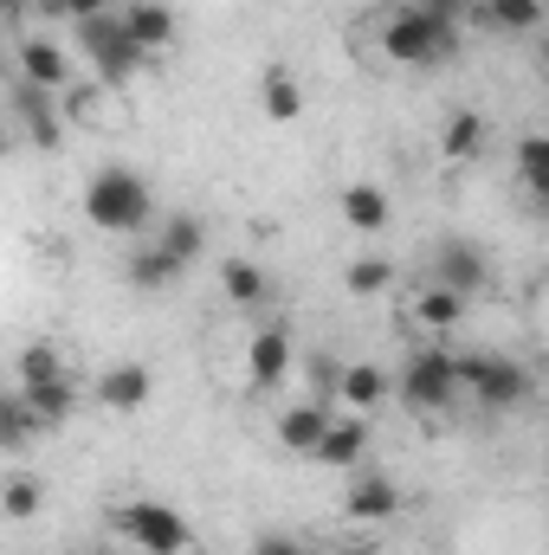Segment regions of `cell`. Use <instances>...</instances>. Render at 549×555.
<instances>
[{"label": "cell", "instance_id": "1", "mask_svg": "<svg viewBox=\"0 0 549 555\" xmlns=\"http://www.w3.org/2000/svg\"><path fill=\"white\" fill-rule=\"evenodd\" d=\"M382 52H388L395 65H433V59H446V52H452V7L413 0V7H401V13H388Z\"/></svg>", "mask_w": 549, "mask_h": 555}, {"label": "cell", "instance_id": "2", "mask_svg": "<svg viewBox=\"0 0 549 555\" xmlns=\"http://www.w3.org/2000/svg\"><path fill=\"white\" fill-rule=\"evenodd\" d=\"M149 214H155V201H149V188H142L137 168H98V175H91V188H85V220H91V227H104V233H137V227H149Z\"/></svg>", "mask_w": 549, "mask_h": 555}, {"label": "cell", "instance_id": "3", "mask_svg": "<svg viewBox=\"0 0 549 555\" xmlns=\"http://www.w3.org/2000/svg\"><path fill=\"white\" fill-rule=\"evenodd\" d=\"M72 33H78V46H85L91 72H98L104 85H124V78H137V72H142L137 39L124 33V20H117V13H91V20H72Z\"/></svg>", "mask_w": 549, "mask_h": 555}, {"label": "cell", "instance_id": "4", "mask_svg": "<svg viewBox=\"0 0 549 555\" xmlns=\"http://www.w3.org/2000/svg\"><path fill=\"white\" fill-rule=\"evenodd\" d=\"M459 388H465L478 408H518V401L537 395L531 369L511 362V356H465V362H459Z\"/></svg>", "mask_w": 549, "mask_h": 555}, {"label": "cell", "instance_id": "5", "mask_svg": "<svg viewBox=\"0 0 549 555\" xmlns=\"http://www.w3.org/2000/svg\"><path fill=\"white\" fill-rule=\"evenodd\" d=\"M395 395L408 401L413 414H446V408L459 401V356H446V349H420L408 369H401Z\"/></svg>", "mask_w": 549, "mask_h": 555}, {"label": "cell", "instance_id": "6", "mask_svg": "<svg viewBox=\"0 0 549 555\" xmlns=\"http://www.w3.org/2000/svg\"><path fill=\"white\" fill-rule=\"evenodd\" d=\"M117 530L137 543V555H188V543H194L188 517H181V511H168V504H155V498L124 504V511H117Z\"/></svg>", "mask_w": 549, "mask_h": 555}, {"label": "cell", "instance_id": "7", "mask_svg": "<svg viewBox=\"0 0 549 555\" xmlns=\"http://www.w3.org/2000/svg\"><path fill=\"white\" fill-rule=\"evenodd\" d=\"M246 382H253V388L291 382V330H284V323H259V330L246 336Z\"/></svg>", "mask_w": 549, "mask_h": 555}, {"label": "cell", "instance_id": "8", "mask_svg": "<svg viewBox=\"0 0 549 555\" xmlns=\"http://www.w3.org/2000/svg\"><path fill=\"white\" fill-rule=\"evenodd\" d=\"M13 124L33 137V149H59L65 142V111L52 104V91H33V85H13Z\"/></svg>", "mask_w": 549, "mask_h": 555}, {"label": "cell", "instance_id": "9", "mask_svg": "<svg viewBox=\"0 0 549 555\" xmlns=\"http://www.w3.org/2000/svg\"><path fill=\"white\" fill-rule=\"evenodd\" d=\"M362 452H369V420H362V414H330V426H323V433H317V446H310V459H317V465H330V472L362 465Z\"/></svg>", "mask_w": 549, "mask_h": 555}, {"label": "cell", "instance_id": "10", "mask_svg": "<svg viewBox=\"0 0 549 555\" xmlns=\"http://www.w3.org/2000/svg\"><path fill=\"white\" fill-rule=\"evenodd\" d=\"M485 253L472 246V240H446L439 253H433V284H446V291H459V297H472V291H485Z\"/></svg>", "mask_w": 549, "mask_h": 555}, {"label": "cell", "instance_id": "11", "mask_svg": "<svg viewBox=\"0 0 549 555\" xmlns=\"http://www.w3.org/2000/svg\"><path fill=\"white\" fill-rule=\"evenodd\" d=\"M20 85H33V91H65L72 85V59H65V46H52V39H20Z\"/></svg>", "mask_w": 549, "mask_h": 555}, {"label": "cell", "instance_id": "12", "mask_svg": "<svg viewBox=\"0 0 549 555\" xmlns=\"http://www.w3.org/2000/svg\"><path fill=\"white\" fill-rule=\"evenodd\" d=\"M388 395H395V375H388V369H375V362H349V369H336V401H343L349 414H375Z\"/></svg>", "mask_w": 549, "mask_h": 555}, {"label": "cell", "instance_id": "13", "mask_svg": "<svg viewBox=\"0 0 549 555\" xmlns=\"http://www.w3.org/2000/svg\"><path fill=\"white\" fill-rule=\"evenodd\" d=\"M336 207H343V227H349V233H388V227H395V201H388L375 181H349Z\"/></svg>", "mask_w": 549, "mask_h": 555}, {"label": "cell", "instance_id": "14", "mask_svg": "<svg viewBox=\"0 0 549 555\" xmlns=\"http://www.w3.org/2000/svg\"><path fill=\"white\" fill-rule=\"evenodd\" d=\"M117 20H124V33L137 39L142 59H149V52H162V46H175V7H162V0H130Z\"/></svg>", "mask_w": 549, "mask_h": 555}, {"label": "cell", "instance_id": "15", "mask_svg": "<svg viewBox=\"0 0 549 555\" xmlns=\"http://www.w3.org/2000/svg\"><path fill=\"white\" fill-rule=\"evenodd\" d=\"M401 511V491L388 485V478H356L349 491H343V517L349 524H388Z\"/></svg>", "mask_w": 549, "mask_h": 555}, {"label": "cell", "instance_id": "16", "mask_svg": "<svg viewBox=\"0 0 549 555\" xmlns=\"http://www.w3.org/2000/svg\"><path fill=\"white\" fill-rule=\"evenodd\" d=\"M20 401L33 408V420H39V426H65V420L78 414V382H72V369H65V375H52V382L20 388Z\"/></svg>", "mask_w": 549, "mask_h": 555}, {"label": "cell", "instance_id": "17", "mask_svg": "<svg viewBox=\"0 0 549 555\" xmlns=\"http://www.w3.org/2000/svg\"><path fill=\"white\" fill-rule=\"evenodd\" d=\"M149 388H155V382H149L142 362H117V369L98 375V401H104L111 414H137L142 401H149Z\"/></svg>", "mask_w": 549, "mask_h": 555}, {"label": "cell", "instance_id": "18", "mask_svg": "<svg viewBox=\"0 0 549 555\" xmlns=\"http://www.w3.org/2000/svg\"><path fill=\"white\" fill-rule=\"evenodd\" d=\"M323 426H330V401H297V408H284V414H278V446L310 459V446H317V433H323Z\"/></svg>", "mask_w": 549, "mask_h": 555}, {"label": "cell", "instance_id": "19", "mask_svg": "<svg viewBox=\"0 0 549 555\" xmlns=\"http://www.w3.org/2000/svg\"><path fill=\"white\" fill-rule=\"evenodd\" d=\"M259 111H266L272 124H297V117H304V85H297L284 65H266V78H259Z\"/></svg>", "mask_w": 549, "mask_h": 555}, {"label": "cell", "instance_id": "20", "mask_svg": "<svg viewBox=\"0 0 549 555\" xmlns=\"http://www.w3.org/2000/svg\"><path fill=\"white\" fill-rule=\"evenodd\" d=\"M39 511H46V485H39V472H7V478H0V517L26 524V517H39Z\"/></svg>", "mask_w": 549, "mask_h": 555}, {"label": "cell", "instance_id": "21", "mask_svg": "<svg viewBox=\"0 0 549 555\" xmlns=\"http://www.w3.org/2000/svg\"><path fill=\"white\" fill-rule=\"evenodd\" d=\"M478 26H491V33H537L544 26V0H478Z\"/></svg>", "mask_w": 549, "mask_h": 555}, {"label": "cell", "instance_id": "22", "mask_svg": "<svg viewBox=\"0 0 549 555\" xmlns=\"http://www.w3.org/2000/svg\"><path fill=\"white\" fill-rule=\"evenodd\" d=\"M485 149V117L478 111H452L446 124H439V155L446 162H472Z\"/></svg>", "mask_w": 549, "mask_h": 555}, {"label": "cell", "instance_id": "23", "mask_svg": "<svg viewBox=\"0 0 549 555\" xmlns=\"http://www.w3.org/2000/svg\"><path fill=\"white\" fill-rule=\"evenodd\" d=\"M181 272H188V266H181V259H168L162 246H137V253H130V266H124V278H130L137 291H168Z\"/></svg>", "mask_w": 549, "mask_h": 555}, {"label": "cell", "instance_id": "24", "mask_svg": "<svg viewBox=\"0 0 549 555\" xmlns=\"http://www.w3.org/2000/svg\"><path fill=\"white\" fill-rule=\"evenodd\" d=\"M220 291H227V304H266V291H272V278H266V266H253V259H227L220 266Z\"/></svg>", "mask_w": 549, "mask_h": 555}, {"label": "cell", "instance_id": "25", "mask_svg": "<svg viewBox=\"0 0 549 555\" xmlns=\"http://www.w3.org/2000/svg\"><path fill=\"white\" fill-rule=\"evenodd\" d=\"M39 433H46V426L33 420L26 401H20V388H13V395H0V452H26Z\"/></svg>", "mask_w": 549, "mask_h": 555}, {"label": "cell", "instance_id": "26", "mask_svg": "<svg viewBox=\"0 0 549 555\" xmlns=\"http://www.w3.org/2000/svg\"><path fill=\"white\" fill-rule=\"evenodd\" d=\"M459 317H465V297L446 291V284H426V291L413 297V323H420V330H452Z\"/></svg>", "mask_w": 549, "mask_h": 555}, {"label": "cell", "instance_id": "27", "mask_svg": "<svg viewBox=\"0 0 549 555\" xmlns=\"http://www.w3.org/2000/svg\"><path fill=\"white\" fill-rule=\"evenodd\" d=\"M155 246H162L168 259H181V266H194V259L207 253V227H201V220H188V214H175V220L162 227V240H155Z\"/></svg>", "mask_w": 549, "mask_h": 555}, {"label": "cell", "instance_id": "28", "mask_svg": "<svg viewBox=\"0 0 549 555\" xmlns=\"http://www.w3.org/2000/svg\"><path fill=\"white\" fill-rule=\"evenodd\" d=\"M518 181H524L537 201L549 194V137L544 130H531V137L518 142Z\"/></svg>", "mask_w": 549, "mask_h": 555}, {"label": "cell", "instance_id": "29", "mask_svg": "<svg viewBox=\"0 0 549 555\" xmlns=\"http://www.w3.org/2000/svg\"><path fill=\"white\" fill-rule=\"evenodd\" d=\"M343 291H349V297H382V291H395V266H388V259H356V266L343 272Z\"/></svg>", "mask_w": 549, "mask_h": 555}, {"label": "cell", "instance_id": "30", "mask_svg": "<svg viewBox=\"0 0 549 555\" xmlns=\"http://www.w3.org/2000/svg\"><path fill=\"white\" fill-rule=\"evenodd\" d=\"M52 375H65V356H59L52 343H26V349H20V388L52 382Z\"/></svg>", "mask_w": 549, "mask_h": 555}, {"label": "cell", "instance_id": "31", "mask_svg": "<svg viewBox=\"0 0 549 555\" xmlns=\"http://www.w3.org/2000/svg\"><path fill=\"white\" fill-rule=\"evenodd\" d=\"M46 13H59V20H91V13H111V0H39Z\"/></svg>", "mask_w": 549, "mask_h": 555}, {"label": "cell", "instance_id": "32", "mask_svg": "<svg viewBox=\"0 0 549 555\" xmlns=\"http://www.w3.org/2000/svg\"><path fill=\"white\" fill-rule=\"evenodd\" d=\"M253 555H304V543L284 530H266V537H253Z\"/></svg>", "mask_w": 549, "mask_h": 555}, {"label": "cell", "instance_id": "33", "mask_svg": "<svg viewBox=\"0 0 549 555\" xmlns=\"http://www.w3.org/2000/svg\"><path fill=\"white\" fill-rule=\"evenodd\" d=\"M7 149H13V124H7V117H0V155H7Z\"/></svg>", "mask_w": 549, "mask_h": 555}, {"label": "cell", "instance_id": "34", "mask_svg": "<svg viewBox=\"0 0 549 555\" xmlns=\"http://www.w3.org/2000/svg\"><path fill=\"white\" fill-rule=\"evenodd\" d=\"M20 7H26V0H0V20H13V13H20Z\"/></svg>", "mask_w": 549, "mask_h": 555}, {"label": "cell", "instance_id": "35", "mask_svg": "<svg viewBox=\"0 0 549 555\" xmlns=\"http://www.w3.org/2000/svg\"><path fill=\"white\" fill-rule=\"evenodd\" d=\"M304 555H310V550H304Z\"/></svg>", "mask_w": 549, "mask_h": 555}]
</instances>
